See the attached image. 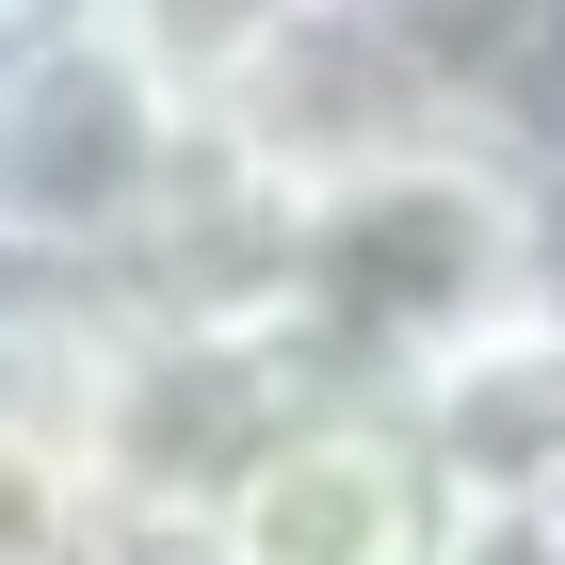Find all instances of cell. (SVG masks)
Returning a JSON list of instances; mask_svg holds the SVG:
<instances>
[{
    "mask_svg": "<svg viewBox=\"0 0 565 565\" xmlns=\"http://www.w3.org/2000/svg\"><path fill=\"white\" fill-rule=\"evenodd\" d=\"M211 130L114 0H0V275L114 307L194 211Z\"/></svg>",
    "mask_w": 565,
    "mask_h": 565,
    "instance_id": "cell-1",
    "label": "cell"
},
{
    "mask_svg": "<svg viewBox=\"0 0 565 565\" xmlns=\"http://www.w3.org/2000/svg\"><path fill=\"white\" fill-rule=\"evenodd\" d=\"M550 243H533V194L501 146H452V162H404V178H355L323 211H291V340L340 372V388H420L452 355L533 307Z\"/></svg>",
    "mask_w": 565,
    "mask_h": 565,
    "instance_id": "cell-2",
    "label": "cell"
},
{
    "mask_svg": "<svg viewBox=\"0 0 565 565\" xmlns=\"http://www.w3.org/2000/svg\"><path fill=\"white\" fill-rule=\"evenodd\" d=\"M194 565H452V484L388 388H323L259 469L226 484Z\"/></svg>",
    "mask_w": 565,
    "mask_h": 565,
    "instance_id": "cell-3",
    "label": "cell"
},
{
    "mask_svg": "<svg viewBox=\"0 0 565 565\" xmlns=\"http://www.w3.org/2000/svg\"><path fill=\"white\" fill-rule=\"evenodd\" d=\"M114 17H130V33H146V65H162V82L211 114V97L243 82V65H259L291 17H307V0H114Z\"/></svg>",
    "mask_w": 565,
    "mask_h": 565,
    "instance_id": "cell-4",
    "label": "cell"
}]
</instances>
